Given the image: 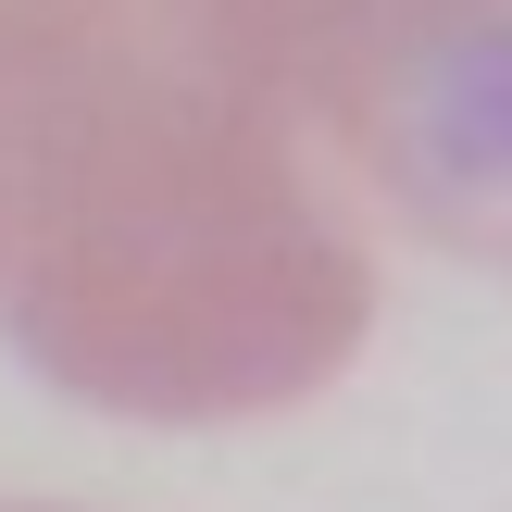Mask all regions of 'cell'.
I'll list each match as a JSON object with an SVG mask.
<instances>
[{
  "instance_id": "cell-3",
  "label": "cell",
  "mask_w": 512,
  "mask_h": 512,
  "mask_svg": "<svg viewBox=\"0 0 512 512\" xmlns=\"http://www.w3.org/2000/svg\"><path fill=\"white\" fill-rule=\"evenodd\" d=\"M0 512H13V500H0Z\"/></svg>"
},
{
  "instance_id": "cell-1",
  "label": "cell",
  "mask_w": 512,
  "mask_h": 512,
  "mask_svg": "<svg viewBox=\"0 0 512 512\" xmlns=\"http://www.w3.org/2000/svg\"><path fill=\"white\" fill-rule=\"evenodd\" d=\"M363 325L300 0H0V338L50 388L238 425L313 400Z\"/></svg>"
},
{
  "instance_id": "cell-2",
  "label": "cell",
  "mask_w": 512,
  "mask_h": 512,
  "mask_svg": "<svg viewBox=\"0 0 512 512\" xmlns=\"http://www.w3.org/2000/svg\"><path fill=\"white\" fill-rule=\"evenodd\" d=\"M313 138L413 238L512 263V0H300Z\"/></svg>"
}]
</instances>
